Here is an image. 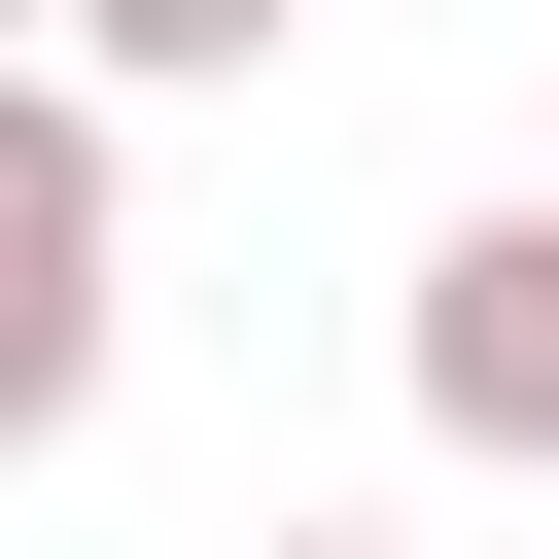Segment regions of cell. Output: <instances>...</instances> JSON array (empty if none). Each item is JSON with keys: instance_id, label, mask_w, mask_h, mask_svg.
<instances>
[{"instance_id": "obj_1", "label": "cell", "mask_w": 559, "mask_h": 559, "mask_svg": "<svg viewBox=\"0 0 559 559\" xmlns=\"http://www.w3.org/2000/svg\"><path fill=\"white\" fill-rule=\"evenodd\" d=\"M105 280H140L105 70H0V454H70V419H105Z\"/></svg>"}, {"instance_id": "obj_2", "label": "cell", "mask_w": 559, "mask_h": 559, "mask_svg": "<svg viewBox=\"0 0 559 559\" xmlns=\"http://www.w3.org/2000/svg\"><path fill=\"white\" fill-rule=\"evenodd\" d=\"M384 349H419V419H454V454H559V175H524V210H454Z\"/></svg>"}, {"instance_id": "obj_4", "label": "cell", "mask_w": 559, "mask_h": 559, "mask_svg": "<svg viewBox=\"0 0 559 559\" xmlns=\"http://www.w3.org/2000/svg\"><path fill=\"white\" fill-rule=\"evenodd\" d=\"M280 559H384V524H280Z\"/></svg>"}, {"instance_id": "obj_3", "label": "cell", "mask_w": 559, "mask_h": 559, "mask_svg": "<svg viewBox=\"0 0 559 559\" xmlns=\"http://www.w3.org/2000/svg\"><path fill=\"white\" fill-rule=\"evenodd\" d=\"M70 70L105 105H210V70H280V0H70Z\"/></svg>"}, {"instance_id": "obj_5", "label": "cell", "mask_w": 559, "mask_h": 559, "mask_svg": "<svg viewBox=\"0 0 559 559\" xmlns=\"http://www.w3.org/2000/svg\"><path fill=\"white\" fill-rule=\"evenodd\" d=\"M35 35H70V0H0V70H35Z\"/></svg>"}]
</instances>
